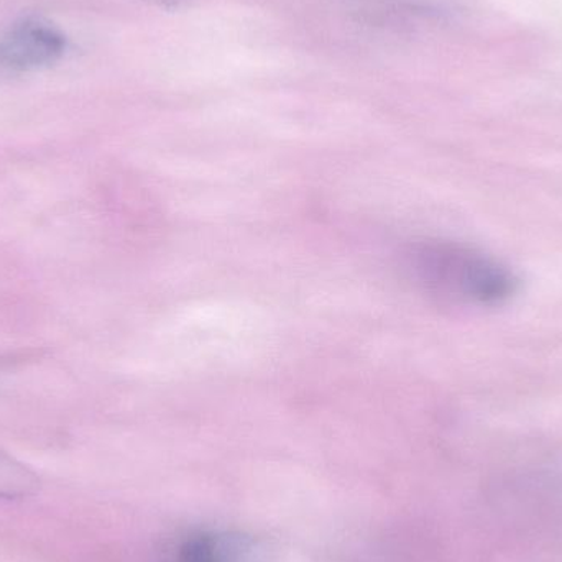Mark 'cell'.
<instances>
[{"mask_svg":"<svg viewBox=\"0 0 562 562\" xmlns=\"http://www.w3.org/2000/svg\"><path fill=\"white\" fill-rule=\"evenodd\" d=\"M66 36L53 23L23 19L0 36V66L12 71H36L65 56Z\"/></svg>","mask_w":562,"mask_h":562,"instance_id":"7a4b0ae2","label":"cell"},{"mask_svg":"<svg viewBox=\"0 0 562 562\" xmlns=\"http://www.w3.org/2000/svg\"><path fill=\"white\" fill-rule=\"evenodd\" d=\"M38 481L19 462L0 454V497L20 498L33 494Z\"/></svg>","mask_w":562,"mask_h":562,"instance_id":"277c9868","label":"cell"},{"mask_svg":"<svg viewBox=\"0 0 562 562\" xmlns=\"http://www.w3.org/2000/svg\"><path fill=\"white\" fill-rule=\"evenodd\" d=\"M408 260L415 279L449 303L487 310L520 293V277L510 266L465 244L426 240L413 246Z\"/></svg>","mask_w":562,"mask_h":562,"instance_id":"6da1fadb","label":"cell"},{"mask_svg":"<svg viewBox=\"0 0 562 562\" xmlns=\"http://www.w3.org/2000/svg\"><path fill=\"white\" fill-rule=\"evenodd\" d=\"M257 547L243 535L194 531L165 551L164 562H254Z\"/></svg>","mask_w":562,"mask_h":562,"instance_id":"3957f363","label":"cell"},{"mask_svg":"<svg viewBox=\"0 0 562 562\" xmlns=\"http://www.w3.org/2000/svg\"><path fill=\"white\" fill-rule=\"evenodd\" d=\"M138 2L147 3V5L158 7V9L168 10V12H175V10L193 7L194 3L200 2V0H138Z\"/></svg>","mask_w":562,"mask_h":562,"instance_id":"5b68a950","label":"cell"}]
</instances>
